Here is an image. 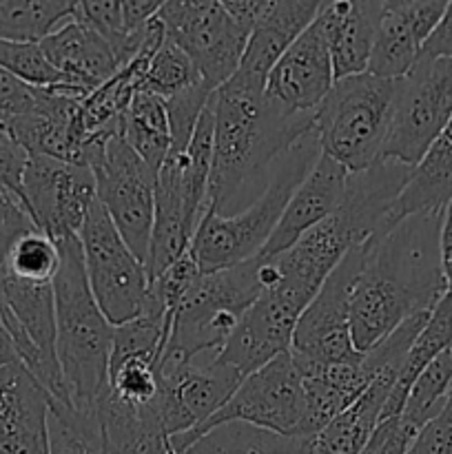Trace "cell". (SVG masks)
<instances>
[{
  "label": "cell",
  "instance_id": "obj_1",
  "mask_svg": "<svg viewBox=\"0 0 452 454\" xmlns=\"http://www.w3.org/2000/svg\"><path fill=\"white\" fill-rule=\"evenodd\" d=\"M443 211L408 215L362 244V266L350 295V337L368 353L406 319L430 313L446 295L441 270Z\"/></svg>",
  "mask_w": 452,
  "mask_h": 454
},
{
  "label": "cell",
  "instance_id": "obj_2",
  "mask_svg": "<svg viewBox=\"0 0 452 454\" xmlns=\"http://www.w3.org/2000/svg\"><path fill=\"white\" fill-rule=\"evenodd\" d=\"M266 84L235 71L215 91L213 164L207 207L217 215L239 213L261 193L270 167L304 133L315 114H292L270 100Z\"/></svg>",
  "mask_w": 452,
  "mask_h": 454
},
{
  "label": "cell",
  "instance_id": "obj_3",
  "mask_svg": "<svg viewBox=\"0 0 452 454\" xmlns=\"http://www.w3.org/2000/svg\"><path fill=\"white\" fill-rule=\"evenodd\" d=\"M58 251L60 269L53 279L56 359L71 406L80 412H97L109 386L113 326L91 295L80 238L62 239Z\"/></svg>",
  "mask_w": 452,
  "mask_h": 454
},
{
  "label": "cell",
  "instance_id": "obj_4",
  "mask_svg": "<svg viewBox=\"0 0 452 454\" xmlns=\"http://www.w3.org/2000/svg\"><path fill=\"white\" fill-rule=\"evenodd\" d=\"M322 155L315 129L288 146L273 162L261 193L235 215H217L207 211L199 222L189 253L202 273L230 269L260 257L273 235L284 208L291 202L297 186Z\"/></svg>",
  "mask_w": 452,
  "mask_h": 454
},
{
  "label": "cell",
  "instance_id": "obj_5",
  "mask_svg": "<svg viewBox=\"0 0 452 454\" xmlns=\"http://www.w3.org/2000/svg\"><path fill=\"white\" fill-rule=\"evenodd\" d=\"M394 82L372 74L335 80L315 111V133L323 155L348 173L379 162L394 109Z\"/></svg>",
  "mask_w": 452,
  "mask_h": 454
},
{
  "label": "cell",
  "instance_id": "obj_6",
  "mask_svg": "<svg viewBox=\"0 0 452 454\" xmlns=\"http://www.w3.org/2000/svg\"><path fill=\"white\" fill-rule=\"evenodd\" d=\"M260 293V257L199 275L173 315L160 362H186L202 353H220Z\"/></svg>",
  "mask_w": 452,
  "mask_h": 454
},
{
  "label": "cell",
  "instance_id": "obj_7",
  "mask_svg": "<svg viewBox=\"0 0 452 454\" xmlns=\"http://www.w3.org/2000/svg\"><path fill=\"white\" fill-rule=\"evenodd\" d=\"M84 164L96 177L97 202L105 207L124 244L146 266L155 220L158 176L127 145L122 120L89 137L84 146Z\"/></svg>",
  "mask_w": 452,
  "mask_h": 454
},
{
  "label": "cell",
  "instance_id": "obj_8",
  "mask_svg": "<svg viewBox=\"0 0 452 454\" xmlns=\"http://www.w3.org/2000/svg\"><path fill=\"white\" fill-rule=\"evenodd\" d=\"M226 421H242L284 437H304L306 395L291 353L277 355L255 372L244 377L233 397L207 424L191 433L168 437V442L175 450L184 452L199 434Z\"/></svg>",
  "mask_w": 452,
  "mask_h": 454
},
{
  "label": "cell",
  "instance_id": "obj_9",
  "mask_svg": "<svg viewBox=\"0 0 452 454\" xmlns=\"http://www.w3.org/2000/svg\"><path fill=\"white\" fill-rule=\"evenodd\" d=\"M452 118V60L424 58L394 82L384 160L417 167Z\"/></svg>",
  "mask_w": 452,
  "mask_h": 454
},
{
  "label": "cell",
  "instance_id": "obj_10",
  "mask_svg": "<svg viewBox=\"0 0 452 454\" xmlns=\"http://www.w3.org/2000/svg\"><path fill=\"white\" fill-rule=\"evenodd\" d=\"M78 238L89 288L111 326L140 317L149 300L146 266L124 244L97 200L89 208Z\"/></svg>",
  "mask_w": 452,
  "mask_h": 454
},
{
  "label": "cell",
  "instance_id": "obj_11",
  "mask_svg": "<svg viewBox=\"0 0 452 454\" xmlns=\"http://www.w3.org/2000/svg\"><path fill=\"white\" fill-rule=\"evenodd\" d=\"M158 18L168 43L191 58L211 91L233 78L251 34L226 13L220 0H167Z\"/></svg>",
  "mask_w": 452,
  "mask_h": 454
},
{
  "label": "cell",
  "instance_id": "obj_12",
  "mask_svg": "<svg viewBox=\"0 0 452 454\" xmlns=\"http://www.w3.org/2000/svg\"><path fill=\"white\" fill-rule=\"evenodd\" d=\"M244 377L222 362L220 353H202L186 362L158 364V411L168 437L207 424L238 390Z\"/></svg>",
  "mask_w": 452,
  "mask_h": 454
},
{
  "label": "cell",
  "instance_id": "obj_13",
  "mask_svg": "<svg viewBox=\"0 0 452 454\" xmlns=\"http://www.w3.org/2000/svg\"><path fill=\"white\" fill-rule=\"evenodd\" d=\"M362 266V248H353L297 319L291 341L295 364H341L359 355L350 337V295Z\"/></svg>",
  "mask_w": 452,
  "mask_h": 454
},
{
  "label": "cell",
  "instance_id": "obj_14",
  "mask_svg": "<svg viewBox=\"0 0 452 454\" xmlns=\"http://www.w3.org/2000/svg\"><path fill=\"white\" fill-rule=\"evenodd\" d=\"M25 211L53 242L78 238L89 208L97 200L96 177L89 167L29 155L22 176Z\"/></svg>",
  "mask_w": 452,
  "mask_h": 454
},
{
  "label": "cell",
  "instance_id": "obj_15",
  "mask_svg": "<svg viewBox=\"0 0 452 454\" xmlns=\"http://www.w3.org/2000/svg\"><path fill=\"white\" fill-rule=\"evenodd\" d=\"M74 87H49L35 91L34 109L9 124L7 131L29 155L84 164L89 131L82 120V98Z\"/></svg>",
  "mask_w": 452,
  "mask_h": 454
},
{
  "label": "cell",
  "instance_id": "obj_16",
  "mask_svg": "<svg viewBox=\"0 0 452 454\" xmlns=\"http://www.w3.org/2000/svg\"><path fill=\"white\" fill-rule=\"evenodd\" d=\"M335 84L331 51L322 25H313L286 49L266 78V96L292 114H315Z\"/></svg>",
  "mask_w": 452,
  "mask_h": 454
},
{
  "label": "cell",
  "instance_id": "obj_17",
  "mask_svg": "<svg viewBox=\"0 0 452 454\" xmlns=\"http://www.w3.org/2000/svg\"><path fill=\"white\" fill-rule=\"evenodd\" d=\"M443 0H408L384 3L377 22L368 74L384 80H399L419 60L425 40L446 12Z\"/></svg>",
  "mask_w": 452,
  "mask_h": 454
},
{
  "label": "cell",
  "instance_id": "obj_18",
  "mask_svg": "<svg viewBox=\"0 0 452 454\" xmlns=\"http://www.w3.org/2000/svg\"><path fill=\"white\" fill-rule=\"evenodd\" d=\"M348 176L350 173L339 162L323 153L319 155L315 167L310 168L304 182L297 186L291 202L284 208L266 247L261 248V260H269V257L288 251L310 229L328 220L344 200Z\"/></svg>",
  "mask_w": 452,
  "mask_h": 454
},
{
  "label": "cell",
  "instance_id": "obj_19",
  "mask_svg": "<svg viewBox=\"0 0 452 454\" xmlns=\"http://www.w3.org/2000/svg\"><path fill=\"white\" fill-rule=\"evenodd\" d=\"M49 393L20 362L0 366V454H47Z\"/></svg>",
  "mask_w": 452,
  "mask_h": 454
},
{
  "label": "cell",
  "instance_id": "obj_20",
  "mask_svg": "<svg viewBox=\"0 0 452 454\" xmlns=\"http://www.w3.org/2000/svg\"><path fill=\"white\" fill-rule=\"evenodd\" d=\"M40 49L65 82L82 93H91L122 69L111 44L75 18L40 40Z\"/></svg>",
  "mask_w": 452,
  "mask_h": 454
},
{
  "label": "cell",
  "instance_id": "obj_21",
  "mask_svg": "<svg viewBox=\"0 0 452 454\" xmlns=\"http://www.w3.org/2000/svg\"><path fill=\"white\" fill-rule=\"evenodd\" d=\"M381 7L384 3H375V0L322 3L317 22L326 35L335 80L368 71Z\"/></svg>",
  "mask_w": 452,
  "mask_h": 454
},
{
  "label": "cell",
  "instance_id": "obj_22",
  "mask_svg": "<svg viewBox=\"0 0 452 454\" xmlns=\"http://www.w3.org/2000/svg\"><path fill=\"white\" fill-rule=\"evenodd\" d=\"M319 0H269L244 49L239 74L266 84L275 62L317 18Z\"/></svg>",
  "mask_w": 452,
  "mask_h": 454
},
{
  "label": "cell",
  "instance_id": "obj_23",
  "mask_svg": "<svg viewBox=\"0 0 452 454\" xmlns=\"http://www.w3.org/2000/svg\"><path fill=\"white\" fill-rule=\"evenodd\" d=\"M399 372V366H386L353 406L339 412L315 434L310 454H362L372 430L381 421V412L397 384Z\"/></svg>",
  "mask_w": 452,
  "mask_h": 454
},
{
  "label": "cell",
  "instance_id": "obj_24",
  "mask_svg": "<svg viewBox=\"0 0 452 454\" xmlns=\"http://www.w3.org/2000/svg\"><path fill=\"white\" fill-rule=\"evenodd\" d=\"M452 200V118L421 162L412 168L410 180L390 208L386 226L393 229L408 215L443 211Z\"/></svg>",
  "mask_w": 452,
  "mask_h": 454
},
{
  "label": "cell",
  "instance_id": "obj_25",
  "mask_svg": "<svg viewBox=\"0 0 452 454\" xmlns=\"http://www.w3.org/2000/svg\"><path fill=\"white\" fill-rule=\"evenodd\" d=\"M452 344V293L446 291V295L439 300L430 313L428 322L419 331V335L412 341L410 350H408L406 359H403L401 372L397 377L393 393H390L388 402H386L384 412H381V421L390 419V417L401 415L403 406H406L408 393H410L412 384L417 377L424 372V368L437 357L439 353Z\"/></svg>",
  "mask_w": 452,
  "mask_h": 454
},
{
  "label": "cell",
  "instance_id": "obj_26",
  "mask_svg": "<svg viewBox=\"0 0 452 454\" xmlns=\"http://www.w3.org/2000/svg\"><path fill=\"white\" fill-rule=\"evenodd\" d=\"M315 437H284L242 421H226L199 434L186 454H310Z\"/></svg>",
  "mask_w": 452,
  "mask_h": 454
},
{
  "label": "cell",
  "instance_id": "obj_27",
  "mask_svg": "<svg viewBox=\"0 0 452 454\" xmlns=\"http://www.w3.org/2000/svg\"><path fill=\"white\" fill-rule=\"evenodd\" d=\"M122 136L140 155L142 162L158 176L171 151V124L167 102L146 91H136L122 115Z\"/></svg>",
  "mask_w": 452,
  "mask_h": 454
},
{
  "label": "cell",
  "instance_id": "obj_28",
  "mask_svg": "<svg viewBox=\"0 0 452 454\" xmlns=\"http://www.w3.org/2000/svg\"><path fill=\"white\" fill-rule=\"evenodd\" d=\"M75 13V0H0V40L40 43Z\"/></svg>",
  "mask_w": 452,
  "mask_h": 454
},
{
  "label": "cell",
  "instance_id": "obj_29",
  "mask_svg": "<svg viewBox=\"0 0 452 454\" xmlns=\"http://www.w3.org/2000/svg\"><path fill=\"white\" fill-rule=\"evenodd\" d=\"M47 454H106L97 412H80L49 395Z\"/></svg>",
  "mask_w": 452,
  "mask_h": 454
},
{
  "label": "cell",
  "instance_id": "obj_30",
  "mask_svg": "<svg viewBox=\"0 0 452 454\" xmlns=\"http://www.w3.org/2000/svg\"><path fill=\"white\" fill-rule=\"evenodd\" d=\"M202 82L204 80L199 78L191 58L167 40L153 56L144 60L142 74L137 78V91L171 100Z\"/></svg>",
  "mask_w": 452,
  "mask_h": 454
},
{
  "label": "cell",
  "instance_id": "obj_31",
  "mask_svg": "<svg viewBox=\"0 0 452 454\" xmlns=\"http://www.w3.org/2000/svg\"><path fill=\"white\" fill-rule=\"evenodd\" d=\"M452 390V344L443 353H439L428 366L424 368L417 381L408 393L406 406L401 415L408 421L424 428L446 402L448 393Z\"/></svg>",
  "mask_w": 452,
  "mask_h": 454
},
{
  "label": "cell",
  "instance_id": "obj_32",
  "mask_svg": "<svg viewBox=\"0 0 452 454\" xmlns=\"http://www.w3.org/2000/svg\"><path fill=\"white\" fill-rule=\"evenodd\" d=\"M158 364L146 357H122L109 362L106 393L133 408L151 406L158 397Z\"/></svg>",
  "mask_w": 452,
  "mask_h": 454
},
{
  "label": "cell",
  "instance_id": "obj_33",
  "mask_svg": "<svg viewBox=\"0 0 452 454\" xmlns=\"http://www.w3.org/2000/svg\"><path fill=\"white\" fill-rule=\"evenodd\" d=\"M0 69L9 71L25 84L35 89L69 87L60 74L49 65L40 43H9L0 40Z\"/></svg>",
  "mask_w": 452,
  "mask_h": 454
},
{
  "label": "cell",
  "instance_id": "obj_34",
  "mask_svg": "<svg viewBox=\"0 0 452 454\" xmlns=\"http://www.w3.org/2000/svg\"><path fill=\"white\" fill-rule=\"evenodd\" d=\"M27 162H29V153L13 140L7 129H0V191L20 208H25L22 176H25Z\"/></svg>",
  "mask_w": 452,
  "mask_h": 454
},
{
  "label": "cell",
  "instance_id": "obj_35",
  "mask_svg": "<svg viewBox=\"0 0 452 454\" xmlns=\"http://www.w3.org/2000/svg\"><path fill=\"white\" fill-rule=\"evenodd\" d=\"M419 430L403 415L390 417L377 424L362 454H408Z\"/></svg>",
  "mask_w": 452,
  "mask_h": 454
},
{
  "label": "cell",
  "instance_id": "obj_36",
  "mask_svg": "<svg viewBox=\"0 0 452 454\" xmlns=\"http://www.w3.org/2000/svg\"><path fill=\"white\" fill-rule=\"evenodd\" d=\"M408 454H452V390L441 411L419 430Z\"/></svg>",
  "mask_w": 452,
  "mask_h": 454
},
{
  "label": "cell",
  "instance_id": "obj_37",
  "mask_svg": "<svg viewBox=\"0 0 452 454\" xmlns=\"http://www.w3.org/2000/svg\"><path fill=\"white\" fill-rule=\"evenodd\" d=\"M35 91L38 89L0 69V129H9L13 120L34 109Z\"/></svg>",
  "mask_w": 452,
  "mask_h": 454
},
{
  "label": "cell",
  "instance_id": "obj_38",
  "mask_svg": "<svg viewBox=\"0 0 452 454\" xmlns=\"http://www.w3.org/2000/svg\"><path fill=\"white\" fill-rule=\"evenodd\" d=\"M421 56L452 60V3L446 4V12H443L439 25L434 27V31L425 40Z\"/></svg>",
  "mask_w": 452,
  "mask_h": 454
},
{
  "label": "cell",
  "instance_id": "obj_39",
  "mask_svg": "<svg viewBox=\"0 0 452 454\" xmlns=\"http://www.w3.org/2000/svg\"><path fill=\"white\" fill-rule=\"evenodd\" d=\"M162 0H122V22L127 34L144 29L151 18L158 16Z\"/></svg>",
  "mask_w": 452,
  "mask_h": 454
},
{
  "label": "cell",
  "instance_id": "obj_40",
  "mask_svg": "<svg viewBox=\"0 0 452 454\" xmlns=\"http://www.w3.org/2000/svg\"><path fill=\"white\" fill-rule=\"evenodd\" d=\"M224 9L235 22H238L242 29H246L248 34L253 31V27L257 25L261 16H264L266 7H269V0H224Z\"/></svg>",
  "mask_w": 452,
  "mask_h": 454
},
{
  "label": "cell",
  "instance_id": "obj_41",
  "mask_svg": "<svg viewBox=\"0 0 452 454\" xmlns=\"http://www.w3.org/2000/svg\"><path fill=\"white\" fill-rule=\"evenodd\" d=\"M439 247H441V270L443 278H446V288L448 293H452V200L448 202V207L443 208Z\"/></svg>",
  "mask_w": 452,
  "mask_h": 454
},
{
  "label": "cell",
  "instance_id": "obj_42",
  "mask_svg": "<svg viewBox=\"0 0 452 454\" xmlns=\"http://www.w3.org/2000/svg\"><path fill=\"white\" fill-rule=\"evenodd\" d=\"M27 222H31V217L27 215L25 208L18 207L13 200H9L7 195L0 191V242H3L13 229L27 224Z\"/></svg>",
  "mask_w": 452,
  "mask_h": 454
},
{
  "label": "cell",
  "instance_id": "obj_43",
  "mask_svg": "<svg viewBox=\"0 0 452 454\" xmlns=\"http://www.w3.org/2000/svg\"><path fill=\"white\" fill-rule=\"evenodd\" d=\"M164 454H186V452H182V450H175V448L171 446V442L167 443V450H164Z\"/></svg>",
  "mask_w": 452,
  "mask_h": 454
}]
</instances>
